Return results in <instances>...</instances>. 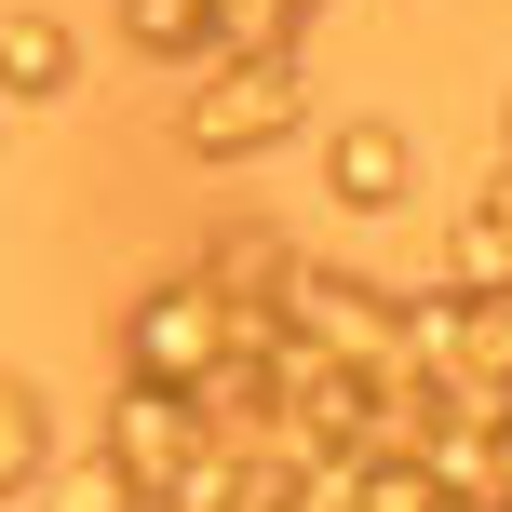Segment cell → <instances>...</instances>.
Masks as SVG:
<instances>
[{"label":"cell","instance_id":"1","mask_svg":"<svg viewBox=\"0 0 512 512\" xmlns=\"http://www.w3.org/2000/svg\"><path fill=\"white\" fill-rule=\"evenodd\" d=\"M176 135H189L203 162H256V149H283V135H310V68H297V54H203V81H189Z\"/></svg>","mask_w":512,"mask_h":512},{"label":"cell","instance_id":"2","mask_svg":"<svg viewBox=\"0 0 512 512\" xmlns=\"http://www.w3.org/2000/svg\"><path fill=\"white\" fill-rule=\"evenodd\" d=\"M270 310H283V337H297V351H337V364H364V378H391V364H405V297H391V283H364V270L297 256Z\"/></svg>","mask_w":512,"mask_h":512},{"label":"cell","instance_id":"3","mask_svg":"<svg viewBox=\"0 0 512 512\" xmlns=\"http://www.w3.org/2000/svg\"><path fill=\"white\" fill-rule=\"evenodd\" d=\"M216 337H230V297H216L203 270H176V283H149V297H122V378H149V391H189L216 364Z\"/></svg>","mask_w":512,"mask_h":512},{"label":"cell","instance_id":"4","mask_svg":"<svg viewBox=\"0 0 512 512\" xmlns=\"http://www.w3.org/2000/svg\"><path fill=\"white\" fill-rule=\"evenodd\" d=\"M95 445H108V472L135 486V512H149V499L189 472L203 418H189V391H149V378H122V405H108V432H95Z\"/></svg>","mask_w":512,"mask_h":512},{"label":"cell","instance_id":"5","mask_svg":"<svg viewBox=\"0 0 512 512\" xmlns=\"http://www.w3.org/2000/svg\"><path fill=\"white\" fill-rule=\"evenodd\" d=\"M324 189H337L351 216L418 203V149H405V122H337V135H324Z\"/></svg>","mask_w":512,"mask_h":512},{"label":"cell","instance_id":"6","mask_svg":"<svg viewBox=\"0 0 512 512\" xmlns=\"http://www.w3.org/2000/svg\"><path fill=\"white\" fill-rule=\"evenodd\" d=\"M68 81H81L68 14H0V108H54Z\"/></svg>","mask_w":512,"mask_h":512},{"label":"cell","instance_id":"7","mask_svg":"<svg viewBox=\"0 0 512 512\" xmlns=\"http://www.w3.org/2000/svg\"><path fill=\"white\" fill-rule=\"evenodd\" d=\"M445 283H512V162L459 203V230H445Z\"/></svg>","mask_w":512,"mask_h":512},{"label":"cell","instance_id":"8","mask_svg":"<svg viewBox=\"0 0 512 512\" xmlns=\"http://www.w3.org/2000/svg\"><path fill=\"white\" fill-rule=\"evenodd\" d=\"M41 459H54V405H41L27 378H0V512L41 486Z\"/></svg>","mask_w":512,"mask_h":512},{"label":"cell","instance_id":"9","mask_svg":"<svg viewBox=\"0 0 512 512\" xmlns=\"http://www.w3.org/2000/svg\"><path fill=\"white\" fill-rule=\"evenodd\" d=\"M122 41H135V54H176V68H203V54H216V0H122Z\"/></svg>","mask_w":512,"mask_h":512},{"label":"cell","instance_id":"10","mask_svg":"<svg viewBox=\"0 0 512 512\" xmlns=\"http://www.w3.org/2000/svg\"><path fill=\"white\" fill-rule=\"evenodd\" d=\"M324 0H216V54H297Z\"/></svg>","mask_w":512,"mask_h":512},{"label":"cell","instance_id":"11","mask_svg":"<svg viewBox=\"0 0 512 512\" xmlns=\"http://www.w3.org/2000/svg\"><path fill=\"white\" fill-rule=\"evenodd\" d=\"M283 270H297V243H283V230H216V256H203L216 297H283Z\"/></svg>","mask_w":512,"mask_h":512},{"label":"cell","instance_id":"12","mask_svg":"<svg viewBox=\"0 0 512 512\" xmlns=\"http://www.w3.org/2000/svg\"><path fill=\"white\" fill-rule=\"evenodd\" d=\"M14 512H135V486L108 472V445H95V459H41V486H27Z\"/></svg>","mask_w":512,"mask_h":512},{"label":"cell","instance_id":"13","mask_svg":"<svg viewBox=\"0 0 512 512\" xmlns=\"http://www.w3.org/2000/svg\"><path fill=\"white\" fill-rule=\"evenodd\" d=\"M472 499H499V512H512V405L486 418V459H472Z\"/></svg>","mask_w":512,"mask_h":512},{"label":"cell","instance_id":"14","mask_svg":"<svg viewBox=\"0 0 512 512\" xmlns=\"http://www.w3.org/2000/svg\"><path fill=\"white\" fill-rule=\"evenodd\" d=\"M499 162H512V149H499Z\"/></svg>","mask_w":512,"mask_h":512}]
</instances>
